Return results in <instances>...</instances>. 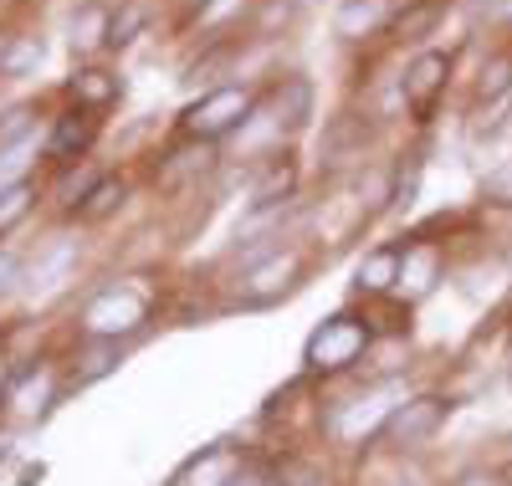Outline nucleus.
Wrapping results in <instances>:
<instances>
[{
    "instance_id": "obj_21",
    "label": "nucleus",
    "mask_w": 512,
    "mask_h": 486,
    "mask_svg": "<svg viewBox=\"0 0 512 486\" xmlns=\"http://www.w3.org/2000/svg\"><path fill=\"white\" fill-rule=\"evenodd\" d=\"M41 57H47L41 36H11L6 47H0V77H31L41 67Z\"/></svg>"
},
{
    "instance_id": "obj_28",
    "label": "nucleus",
    "mask_w": 512,
    "mask_h": 486,
    "mask_svg": "<svg viewBox=\"0 0 512 486\" xmlns=\"http://www.w3.org/2000/svg\"><path fill=\"white\" fill-rule=\"evenodd\" d=\"M231 486H277V476H267V471H241Z\"/></svg>"
},
{
    "instance_id": "obj_17",
    "label": "nucleus",
    "mask_w": 512,
    "mask_h": 486,
    "mask_svg": "<svg viewBox=\"0 0 512 486\" xmlns=\"http://www.w3.org/2000/svg\"><path fill=\"white\" fill-rule=\"evenodd\" d=\"M67 98L77 103V108H93V113H103V108H113L118 98H123V77L118 72H108V67H77L72 77H67Z\"/></svg>"
},
{
    "instance_id": "obj_5",
    "label": "nucleus",
    "mask_w": 512,
    "mask_h": 486,
    "mask_svg": "<svg viewBox=\"0 0 512 486\" xmlns=\"http://www.w3.org/2000/svg\"><path fill=\"white\" fill-rule=\"evenodd\" d=\"M313 108H318L313 77L308 72H282L262 87V103H256L251 123H267L272 139H297L313 123Z\"/></svg>"
},
{
    "instance_id": "obj_4",
    "label": "nucleus",
    "mask_w": 512,
    "mask_h": 486,
    "mask_svg": "<svg viewBox=\"0 0 512 486\" xmlns=\"http://www.w3.org/2000/svg\"><path fill=\"white\" fill-rule=\"evenodd\" d=\"M456 400L451 394H436V389H425V394H410V400H400L390 415H384L379 425V446H390V451H420V446H431V440L446 430Z\"/></svg>"
},
{
    "instance_id": "obj_24",
    "label": "nucleus",
    "mask_w": 512,
    "mask_h": 486,
    "mask_svg": "<svg viewBox=\"0 0 512 486\" xmlns=\"http://www.w3.org/2000/svg\"><path fill=\"white\" fill-rule=\"evenodd\" d=\"M93 348L82 353V369H77V384H93V379H103V374H113L118 369V343H108V338H88Z\"/></svg>"
},
{
    "instance_id": "obj_12",
    "label": "nucleus",
    "mask_w": 512,
    "mask_h": 486,
    "mask_svg": "<svg viewBox=\"0 0 512 486\" xmlns=\"http://www.w3.org/2000/svg\"><path fill=\"white\" fill-rule=\"evenodd\" d=\"M400 267H405V236L400 241H379L359 256V267H354V292L364 302H379V297H395L400 287Z\"/></svg>"
},
{
    "instance_id": "obj_32",
    "label": "nucleus",
    "mask_w": 512,
    "mask_h": 486,
    "mask_svg": "<svg viewBox=\"0 0 512 486\" xmlns=\"http://www.w3.org/2000/svg\"><path fill=\"white\" fill-rule=\"evenodd\" d=\"M507 389H512V374H507Z\"/></svg>"
},
{
    "instance_id": "obj_22",
    "label": "nucleus",
    "mask_w": 512,
    "mask_h": 486,
    "mask_svg": "<svg viewBox=\"0 0 512 486\" xmlns=\"http://www.w3.org/2000/svg\"><path fill=\"white\" fill-rule=\"evenodd\" d=\"M31 205H36V185L31 180H11L6 190H0V236H11L31 215Z\"/></svg>"
},
{
    "instance_id": "obj_10",
    "label": "nucleus",
    "mask_w": 512,
    "mask_h": 486,
    "mask_svg": "<svg viewBox=\"0 0 512 486\" xmlns=\"http://www.w3.org/2000/svg\"><path fill=\"white\" fill-rule=\"evenodd\" d=\"M446 277V246L441 241H425V236H405V267H400V287L395 297L405 307L425 302Z\"/></svg>"
},
{
    "instance_id": "obj_31",
    "label": "nucleus",
    "mask_w": 512,
    "mask_h": 486,
    "mask_svg": "<svg viewBox=\"0 0 512 486\" xmlns=\"http://www.w3.org/2000/svg\"><path fill=\"white\" fill-rule=\"evenodd\" d=\"M292 486H318V481H292Z\"/></svg>"
},
{
    "instance_id": "obj_15",
    "label": "nucleus",
    "mask_w": 512,
    "mask_h": 486,
    "mask_svg": "<svg viewBox=\"0 0 512 486\" xmlns=\"http://www.w3.org/2000/svg\"><path fill=\"white\" fill-rule=\"evenodd\" d=\"M456 11V0H405V6L395 11V21H390V36L395 47H425V41H431L441 26H446V16Z\"/></svg>"
},
{
    "instance_id": "obj_2",
    "label": "nucleus",
    "mask_w": 512,
    "mask_h": 486,
    "mask_svg": "<svg viewBox=\"0 0 512 486\" xmlns=\"http://www.w3.org/2000/svg\"><path fill=\"white\" fill-rule=\"evenodd\" d=\"M308 272H313V256H308L303 246H272V251H262V256H256L251 267L241 272V282H236V307H246V313L277 307V302H287V297L303 292Z\"/></svg>"
},
{
    "instance_id": "obj_18",
    "label": "nucleus",
    "mask_w": 512,
    "mask_h": 486,
    "mask_svg": "<svg viewBox=\"0 0 512 486\" xmlns=\"http://www.w3.org/2000/svg\"><path fill=\"white\" fill-rule=\"evenodd\" d=\"M256 6V0H195V11H190V26H200L210 41H221V36H236L241 16Z\"/></svg>"
},
{
    "instance_id": "obj_11",
    "label": "nucleus",
    "mask_w": 512,
    "mask_h": 486,
    "mask_svg": "<svg viewBox=\"0 0 512 486\" xmlns=\"http://www.w3.org/2000/svg\"><path fill=\"white\" fill-rule=\"evenodd\" d=\"M512 103V41H502V47H492L477 67V82H472V98H466V118L482 123L487 113L507 108Z\"/></svg>"
},
{
    "instance_id": "obj_7",
    "label": "nucleus",
    "mask_w": 512,
    "mask_h": 486,
    "mask_svg": "<svg viewBox=\"0 0 512 486\" xmlns=\"http://www.w3.org/2000/svg\"><path fill=\"white\" fill-rule=\"evenodd\" d=\"M451 72H456V57L441 52V47H420V52H410L405 72L395 77L410 123L425 128V123L436 118V108H441V98H446V87H451Z\"/></svg>"
},
{
    "instance_id": "obj_13",
    "label": "nucleus",
    "mask_w": 512,
    "mask_h": 486,
    "mask_svg": "<svg viewBox=\"0 0 512 486\" xmlns=\"http://www.w3.org/2000/svg\"><path fill=\"white\" fill-rule=\"evenodd\" d=\"M405 6V0H338L328 26L338 41H369V36H384L395 21V11Z\"/></svg>"
},
{
    "instance_id": "obj_26",
    "label": "nucleus",
    "mask_w": 512,
    "mask_h": 486,
    "mask_svg": "<svg viewBox=\"0 0 512 486\" xmlns=\"http://www.w3.org/2000/svg\"><path fill=\"white\" fill-rule=\"evenodd\" d=\"M451 486H507V481H502L497 471H482V466H477V471H461Z\"/></svg>"
},
{
    "instance_id": "obj_20",
    "label": "nucleus",
    "mask_w": 512,
    "mask_h": 486,
    "mask_svg": "<svg viewBox=\"0 0 512 486\" xmlns=\"http://www.w3.org/2000/svg\"><path fill=\"white\" fill-rule=\"evenodd\" d=\"M108 21H113V11L103 6V0H88L77 16H72V52H98V47H108Z\"/></svg>"
},
{
    "instance_id": "obj_23",
    "label": "nucleus",
    "mask_w": 512,
    "mask_h": 486,
    "mask_svg": "<svg viewBox=\"0 0 512 486\" xmlns=\"http://www.w3.org/2000/svg\"><path fill=\"white\" fill-rule=\"evenodd\" d=\"M144 26H149V11L139 6V0H128V6H118V11H113V21H108V52L134 47Z\"/></svg>"
},
{
    "instance_id": "obj_27",
    "label": "nucleus",
    "mask_w": 512,
    "mask_h": 486,
    "mask_svg": "<svg viewBox=\"0 0 512 486\" xmlns=\"http://www.w3.org/2000/svg\"><path fill=\"white\" fill-rule=\"evenodd\" d=\"M16 277H21V261H16L11 251H0V292H6Z\"/></svg>"
},
{
    "instance_id": "obj_29",
    "label": "nucleus",
    "mask_w": 512,
    "mask_h": 486,
    "mask_svg": "<svg viewBox=\"0 0 512 486\" xmlns=\"http://www.w3.org/2000/svg\"><path fill=\"white\" fill-rule=\"evenodd\" d=\"M36 481H41V466H31V471L21 476V486H36Z\"/></svg>"
},
{
    "instance_id": "obj_6",
    "label": "nucleus",
    "mask_w": 512,
    "mask_h": 486,
    "mask_svg": "<svg viewBox=\"0 0 512 486\" xmlns=\"http://www.w3.org/2000/svg\"><path fill=\"white\" fill-rule=\"evenodd\" d=\"M144 323H149V292L134 287V282H113V287L93 292V302L82 307V333L88 338L123 343V338H134Z\"/></svg>"
},
{
    "instance_id": "obj_1",
    "label": "nucleus",
    "mask_w": 512,
    "mask_h": 486,
    "mask_svg": "<svg viewBox=\"0 0 512 486\" xmlns=\"http://www.w3.org/2000/svg\"><path fill=\"white\" fill-rule=\"evenodd\" d=\"M256 103H262V87L256 82H221V87H205V93L180 113V139L190 144H221L231 134L251 123Z\"/></svg>"
},
{
    "instance_id": "obj_14",
    "label": "nucleus",
    "mask_w": 512,
    "mask_h": 486,
    "mask_svg": "<svg viewBox=\"0 0 512 486\" xmlns=\"http://www.w3.org/2000/svg\"><path fill=\"white\" fill-rule=\"evenodd\" d=\"M241 471H246L241 451L231 440H216V446H200L175 476H169V486H231Z\"/></svg>"
},
{
    "instance_id": "obj_16",
    "label": "nucleus",
    "mask_w": 512,
    "mask_h": 486,
    "mask_svg": "<svg viewBox=\"0 0 512 486\" xmlns=\"http://www.w3.org/2000/svg\"><path fill=\"white\" fill-rule=\"evenodd\" d=\"M93 139H98V113L93 108H67L57 123H52V139H47V154L57 159V164H72V159H82L93 149Z\"/></svg>"
},
{
    "instance_id": "obj_8",
    "label": "nucleus",
    "mask_w": 512,
    "mask_h": 486,
    "mask_svg": "<svg viewBox=\"0 0 512 486\" xmlns=\"http://www.w3.org/2000/svg\"><path fill=\"white\" fill-rule=\"evenodd\" d=\"M374 113H333L323 123V174L328 180H349V174H359L369 164V149H374Z\"/></svg>"
},
{
    "instance_id": "obj_19",
    "label": "nucleus",
    "mask_w": 512,
    "mask_h": 486,
    "mask_svg": "<svg viewBox=\"0 0 512 486\" xmlns=\"http://www.w3.org/2000/svg\"><path fill=\"white\" fill-rule=\"evenodd\" d=\"M123 200H128V185L118 180V174H103V180L72 205V215L82 220V226H98V220H108L113 210H123Z\"/></svg>"
},
{
    "instance_id": "obj_3",
    "label": "nucleus",
    "mask_w": 512,
    "mask_h": 486,
    "mask_svg": "<svg viewBox=\"0 0 512 486\" xmlns=\"http://www.w3.org/2000/svg\"><path fill=\"white\" fill-rule=\"evenodd\" d=\"M369 343H374L369 313H349V307H344V313L323 318V323L308 333V343H303V369L318 374V379L349 374L364 353H369Z\"/></svg>"
},
{
    "instance_id": "obj_25",
    "label": "nucleus",
    "mask_w": 512,
    "mask_h": 486,
    "mask_svg": "<svg viewBox=\"0 0 512 486\" xmlns=\"http://www.w3.org/2000/svg\"><path fill=\"white\" fill-rule=\"evenodd\" d=\"M482 205L512 210V159H502V164H492V169L482 174Z\"/></svg>"
},
{
    "instance_id": "obj_9",
    "label": "nucleus",
    "mask_w": 512,
    "mask_h": 486,
    "mask_svg": "<svg viewBox=\"0 0 512 486\" xmlns=\"http://www.w3.org/2000/svg\"><path fill=\"white\" fill-rule=\"evenodd\" d=\"M297 185H303V164H297V149H272V154H256L251 164V185H246V210L251 215H267L282 210L287 200H297Z\"/></svg>"
},
{
    "instance_id": "obj_30",
    "label": "nucleus",
    "mask_w": 512,
    "mask_h": 486,
    "mask_svg": "<svg viewBox=\"0 0 512 486\" xmlns=\"http://www.w3.org/2000/svg\"><path fill=\"white\" fill-rule=\"evenodd\" d=\"M6 456H11V446H0V461H6Z\"/></svg>"
}]
</instances>
